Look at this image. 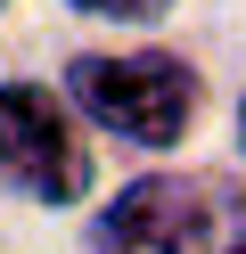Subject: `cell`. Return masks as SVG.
<instances>
[{
  "label": "cell",
  "mask_w": 246,
  "mask_h": 254,
  "mask_svg": "<svg viewBox=\"0 0 246 254\" xmlns=\"http://www.w3.org/2000/svg\"><path fill=\"white\" fill-rule=\"evenodd\" d=\"M238 131H246V115H238Z\"/></svg>",
  "instance_id": "5b68a950"
},
{
  "label": "cell",
  "mask_w": 246,
  "mask_h": 254,
  "mask_svg": "<svg viewBox=\"0 0 246 254\" xmlns=\"http://www.w3.org/2000/svg\"><path fill=\"white\" fill-rule=\"evenodd\" d=\"M230 221L238 213L222 205L213 181H164V172H148V181H131L107 205V254H205Z\"/></svg>",
  "instance_id": "3957f363"
},
{
  "label": "cell",
  "mask_w": 246,
  "mask_h": 254,
  "mask_svg": "<svg viewBox=\"0 0 246 254\" xmlns=\"http://www.w3.org/2000/svg\"><path fill=\"white\" fill-rule=\"evenodd\" d=\"M230 254H246V246H230Z\"/></svg>",
  "instance_id": "8992f818"
},
{
  "label": "cell",
  "mask_w": 246,
  "mask_h": 254,
  "mask_svg": "<svg viewBox=\"0 0 246 254\" xmlns=\"http://www.w3.org/2000/svg\"><path fill=\"white\" fill-rule=\"evenodd\" d=\"M74 99L90 107L107 131L140 139V148H172L197 115V74L164 50L140 58H74Z\"/></svg>",
  "instance_id": "6da1fadb"
},
{
  "label": "cell",
  "mask_w": 246,
  "mask_h": 254,
  "mask_svg": "<svg viewBox=\"0 0 246 254\" xmlns=\"http://www.w3.org/2000/svg\"><path fill=\"white\" fill-rule=\"evenodd\" d=\"M0 181L41 197V205H74L90 189V156H82L66 107L41 82H8L0 90Z\"/></svg>",
  "instance_id": "7a4b0ae2"
},
{
  "label": "cell",
  "mask_w": 246,
  "mask_h": 254,
  "mask_svg": "<svg viewBox=\"0 0 246 254\" xmlns=\"http://www.w3.org/2000/svg\"><path fill=\"white\" fill-rule=\"evenodd\" d=\"M74 8H90V17H164L172 0H74Z\"/></svg>",
  "instance_id": "277c9868"
}]
</instances>
